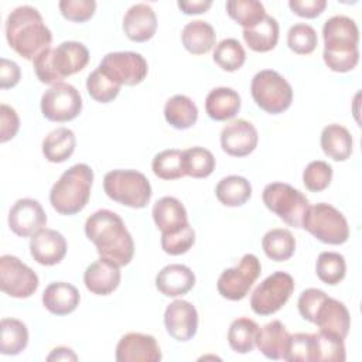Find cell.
Instances as JSON below:
<instances>
[{"label":"cell","instance_id":"cell-30","mask_svg":"<svg viewBox=\"0 0 362 362\" xmlns=\"http://www.w3.org/2000/svg\"><path fill=\"white\" fill-rule=\"evenodd\" d=\"M243 40L247 47L256 52H267L277 45L279 41V23L272 16H264V18L252 28H245Z\"/></svg>","mask_w":362,"mask_h":362},{"label":"cell","instance_id":"cell-27","mask_svg":"<svg viewBox=\"0 0 362 362\" xmlns=\"http://www.w3.org/2000/svg\"><path fill=\"white\" fill-rule=\"evenodd\" d=\"M206 115L216 122H225L240 110V96L236 90L226 86L212 89L205 99Z\"/></svg>","mask_w":362,"mask_h":362},{"label":"cell","instance_id":"cell-8","mask_svg":"<svg viewBox=\"0 0 362 362\" xmlns=\"http://www.w3.org/2000/svg\"><path fill=\"white\" fill-rule=\"evenodd\" d=\"M250 92L255 103L270 115L283 113L293 102L291 85L273 69L257 72L252 79Z\"/></svg>","mask_w":362,"mask_h":362},{"label":"cell","instance_id":"cell-2","mask_svg":"<svg viewBox=\"0 0 362 362\" xmlns=\"http://www.w3.org/2000/svg\"><path fill=\"white\" fill-rule=\"evenodd\" d=\"M8 45L24 59L34 61L41 52L51 48L52 34L40 11L31 6L14 8L6 20Z\"/></svg>","mask_w":362,"mask_h":362},{"label":"cell","instance_id":"cell-34","mask_svg":"<svg viewBox=\"0 0 362 362\" xmlns=\"http://www.w3.org/2000/svg\"><path fill=\"white\" fill-rule=\"evenodd\" d=\"M0 352L3 355H18L28 344L25 324L16 318H3L0 322Z\"/></svg>","mask_w":362,"mask_h":362},{"label":"cell","instance_id":"cell-17","mask_svg":"<svg viewBox=\"0 0 362 362\" xmlns=\"http://www.w3.org/2000/svg\"><path fill=\"white\" fill-rule=\"evenodd\" d=\"M164 325L170 337L180 342L189 341L198 329L197 308L185 300H174L164 313Z\"/></svg>","mask_w":362,"mask_h":362},{"label":"cell","instance_id":"cell-35","mask_svg":"<svg viewBox=\"0 0 362 362\" xmlns=\"http://www.w3.org/2000/svg\"><path fill=\"white\" fill-rule=\"evenodd\" d=\"M262 247L269 259L274 262H284L294 255L296 239L290 230L276 228L266 232L262 239Z\"/></svg>","mask_w":362,"mask_h":362},{"label":"cell","instance_id":"cell-9","mask_svg":"<svg viewBox=\"0 0 362 362\" xmlns=\"http://www.w3.org/2000/svg\"><path fill=\"white\" fill-rule=\"evenodd\" d=\"M263 204L283 222L293 228L303 226V218L310 206L307 197L284 182L267 184L262 194Z\"/></svg>","mask_w":362,"mask_h":362},{"label":"cell","instance_id":"cell-19","mask_svg":"<svg viewBox=\"0 0 362 362\" xmlns=\"http://www.w3.org/2000/svg\"><path fill=\"white\" fill-rule=\"evenodd\" d=\"M30 253L37 263L42 266H54L65 257L66 240L59 232L42 228L33 235L30 240Z\"/></svg>","mask_w":362,"mask_h":362},{"label":"cell","instance_id":"cell-10","mask_svg":"<svg viewBox=\"0 0 362 362\" xmlns=\"http://www.w3.org/2000/svg\"><path fill=\"white\" fill-rule=\"evenodd\" d=\"M293 291L294 279L286 272H274L253 290L250 307L257 315H272L288 301Z\"/></svg>","mask_w":362,"mask_h":362},{"label":"cell","instance_id":"cell-5","mask_svg":"<svg viewBox=\"0 0 362 362\" xmlns=\"http://www.w3.org/2000/svg\"><path fill=\"white\" fill-rule=\"evenodd\" d=\"M93 170L88 164H75L62 173L52 185L49 202L61 215H75L81 212L90 198Z\"/></svg>","mask_w":362,"mask_h":362},{"label":"cell","instance_id":"cell-31","mask_svg":"<svg viewBox=\"0 0 362 362\" xmlns=\"http://www.w3.org/2000/svg\"><path fill=\"white\" fill-rule=\"evenodd\" d=\"M164 117L174 129L185 130L197 123L198 109L188 96L174 95L164 105Z\"/></svg>","mask_w":362,"mask_h":362},{"label":"cell","instance_id":"cell-48","mask_svg":"<svg viewBox=\"0 0 362 362\" xmlns=\"http://www.w3.org/2000/svg\"><path fill=\"white\" fill-rule=\"evenodd\" d=\"M58 7L64 18L74 23H85L93 16L96 10V1L95 0H61Z\"/></svg>","mask_w":362,"mask_h":362},{"label":"cell","instance_id":"cell-33","mask_svg":"<svg viewBox=\"0 0 362 362\" xmlns=\"http://www.w3.org/2000/svg\"><path fill=\"white\" fill-rule=\"evenodd\" d=\"M215 195L225 206H240L249 201L252 185L245 177L228 175L216 184Z\"/></svg>","mask_w":362,"mask_h":362},{"label":"cell","instance_id":"cell-18","mask_svg":"<svg viewBox=\"0 0 362 362\" xmlns=\"http://www.w3.org/2000/svg\"><path fill=\"white\" fill-rule=\"evenodd\" d=\"M257 140L256 127L245 119L229 122L221 132L222 150L233 157L249 156L256 148Z\"/></svg>","mask_w":362,"mask_h":362},{"label":"cell","instance_id":"cell-53","mask_svg":"<svg viewBox=\"0 0 362 362\" xmlns=\"http://www.w3.org/2000/svg\"><path fill=\"white\" fill-rule=\"evenodd\" d=\"M177 6L184 14H201V13H205L212 6V1L211 0H192V1L181 0L177 3Z\"/></svg>","mask_w":362,"mask_h":362},{"label":"cell","instance_id":"cell-36","mask_svg":"<svg viewBox=\"0 0 362 362\" xmlns=\"http://www.w3.org/2000/svg\"><path fill=\"white\" fill-rule=\"evenodd\" d=\"M257 332L259 325L253 320L247 317H240L232 321L228 331V342L235 352L247 354L253 351L256 345Z\"/></svg>","mask_w":362,"mask_h":362},{"label":"cell","instance_id":"cell-11","mask_svg":"<svg viewBox=\"0 0 362 362\" xmlns=\"http://www.w3.org/2000/svg\"><path fill=\"white\" fill-rule=\"evenodd\" d=\"M262 272L260 260L252 255L246 253L240 262L230 269H225L216 283L219 294L230 301H239L245 298L257 280Z\"/></svg>","mask_w":362,"mask_h":362},{"label":"cell","instance_id":"cell-15","mask_svg":"<svg viewBox=\"0 0 362 362\" xmlns=\"http://www.w3.org/2000/svg\"><path fill=\"white\" fill-rule=\"evenodd\" d=\"M47 223V214L41 204L31 198H21L14 202L8 212L10 229L21 238L33 236Z\"/></svg>","mask_w":362,"mask_h":362},{"label":"cell","instance_id":"cell-6","mask_svg":"<svg viewBox=\"0 0 362 362\" xmlns=\"http://www.w3.org/2000/svg\"><path fill=\"white\" fill-rule=\"evenodd\" d=\"M106 195L129 208H144L151 198V185L147 177L136 170H112L103 178Z\"/></svg>","mask_w":362,"mask_h":362},{"label":"cell","instance_id":"cell-52","mask_svg":"<svg viewBox=\"0 0 362 362\" xmlns=\"http://www.w3.org/2000/svg\"><path fill=\"white\" fill-rule=\"evenodd\" d=\"M21 78V71L14 61L1 58L0 59V88H14Z\"/></svg>","mask_w":362,"mask_h":362},{"label":"cell","instance_id":"cell-3","mask_svg":"<svg viewBox=\"0 0 362 362\" xmlns=\"http://www.w3.org/2000/svg\"><path fill=\"white\" fill-rule=\"evenodd\" d=\"M324 62L334 72H348L359 61V31L346 16H332L322 27Z\"/></svg>","mask_w":362,"mask_h":362},{"label":"cell","instance_id":"cell-37","mask_svg":"<svg viewBox=\"0 0 362 362\" xmlns=\"http://www.w3.org/2000/svg\"><path fill=\"white\" fill-rule=\"evenodd\" d=\"M345 359L344 339L324 331L313 334V362H344Z\"/></svg>","mask_w":362,"mask_h":362},{"label":"cell","instance_id":"cell-51","mask_svg":"<svg viewBox=\"0 0 362 362\" xmlns=\"http://www.w3.org/2000/svg\"><path fill=\"white\" fill-rule=\"evenodd\" d=\"M288 7L291 11L304 18L318 17L327 7L325 0H290Z\"/></svg>","mask_w":362,"mask_h":362},{"label":"cell","instance_id":"cell-24","mask_svg":"<svg viewBox=\"0 0 362 362\" xmlns=\"http://www.w3.org/2000/svg\"><path fill=\"white\" fill-rule=\"evenodd\" d=\"M153 219L161 233H175L188 225L184 205L174 197H163L153 206Z\"/></svg>","mask_w":362,"mask_h":362},{"label":"cell","instance_id":"cell-41","mask_svg":"<svg viewBox=\"0 0 362 362\" xmlns=\"http://www.w3.org/2000/svg\"><path fill=\"white\" fill-rule=\"evenodd\" d=\"M315 272L322 283L335 286L345 277V259L337 252H322L317 259Z\"/></svg>","mask_w":362,"mask_h":362},{"label":"cell","instance_id":"cell-22","mask_svg":"<svg viewBox=\"0 0 362 362\" xmlns=\"http://www.w3.org/2000/svg\"><path fill=\"white\" fill-rule=\"evenodd\" d=\"M120 266L106 259H99L89 264L83 273V283L86 288L98 296H107L113 293L120 283Z\"/></svg>","mask_w":362,"mask_h":362},{"label":"cell","instance_id":"cell-7","mask_svg":"<svg viewBox=\"0 0 362 362\" xmlns=\"http://www.w3.org/2000/svg\"><path fill=\"white\" fill-rule=\"evenodd\" d=\"M301 228L327 245H342L349 238V226L342 212L325 202L308 206Z\"/></svg>","mask_w":362,"mask_h":362},{"label":"cell","instance_id":"cell-21","mask_svg":"<svg viewBox=\"0 0 362 362\" xmlns=\"http://www.w3.org/2000/svg\"><path fill=\"white\" fill-rule=\"evenodd\" d=\"M313 324H315L320 328V331L345 339V337L349 332L351 317L344 303L327 297L320 305Z\"/></svg>","mask_w":362,"mask_h":362},{"label":"cell","instance_id":"cell-47","mask_svg":"<svg viewBox=\"0 0 362 362\" xmlns=\"http://www.w3.org/2000/svg\"><path fill=\"white\" fill-rule=\"evenodd\" d=\"M284 361L313 362V334L298 332L290 335Z\"/></svg>","mask_w":362,"mask_h":362},{"label":"cell","instance_id":"cell-42","mask_svg":"<svg viewBox=\"0 0 362 362\" xmlns=\"http://www.w3.org/2000/svg\"><path fill=\"white\" fill-rule=\"evenodd\" d=\"M246 59V52L242 44L235 38L222 40L214 49V61L223 71L235 72L238 71Z\"/></svg>","mask_w":362,"mask_h":362},{"label":"cell","instance_id":"cell-45","mask_svg":"<svg viewBox=\"0 0 362 362\" xmlns=\"http://www.w3.org/2000/svg\"><path fill=\"white\" fill-rule=\"evenodd\" d=\"M331 180L332 167L322 160L311 161L303 171L304 187L311 192L324 191L331 184Z\"/></svg>","mask_w":362,"mask_h":362},{"label":"cell","instance_id":"cell-25","mask_svg":"<svg viewBox=\"0 0 362 362\" xmlns=\"http://www.w3.org/2000/svg\"><path fill=\"white\" fill-rule=\"evenodd\" d=\"M288 339L290 334L284 324L279 320H274L259 328L256 345L267 359L279 361L286 358Z\"/></svg>","mask_w":362,"mask_h":362},{"label":"cell","instance_id":"cell-16","mask_svg":"<svg viewBox=\"0 0 362 362\" xmlns=\"http://www.w3.org/2000/svg\"><path fill=\"white\" fill-rule=\"evenodd\" d=\"M161 359L160 346L153 335L127 332L116 345L117 362H158Z\"/></svg>","mask_w":362,"mask_h":362},{"label":"cell","instance_id":"cell-23","mask_svg":"<svg viewBox=\"0 0 362 362\" xmlns=\"http://www.w3.org/2000/svg\"><path fill=\"white\" fill-rule=\"evenodd\" d=\"M195 284L194 272L184 264H167L156 276V287L165 297L187 294Z\"/></svg>","mask_w":362,"mask_h":362},{"label":"cell","instance_id":"cell-14","mask_svg":"<svg viewBox=\"0 0 362 362\" xmlns=\"http://www.w3.org/2000/svg\"><path fill=\"white\" fill-rule=\"evenodd\" d=\"M37 273L18 257L3 255L0 257V288L10 297L27 298L38 288Z\"/></svg>","mask_w":362,"mask_h":362},{"label":"cell","instance_id":"cell-39","mask_svg":"<svg viewBox=\"0 0 362 362\" xmlns=\"http://www.w3.org/2000/svg\"><path fill=\"white\" fill-rule=\"evenodd\" d=\"M184 173L192 178H206L215 170L214 154L204 147H191L182 151Z\"/></svg>","mask_w":362,"mask_h":362},{"label":"cell","instance_id":"cell-38","mask_svg":"<svg viewBox=\"0 0 362 362\" xmlns=\"http://www.w3.org/2000/svg\"><path fill=\"white\" fill-rule=\"evenodd\" d=\"M226 13L243 30L255 27L266 16L264 6L257 0H229L226 1Z\"/></svg>","mask_w":362,"mask_h":362},{"label":"cell","instance_id":"cell-54","mask_svg":"<svg viewBox=\"0 0 362 362\" xmlns=\"http://www.w3.org/2000/svg\"><path fill=\"white\" fill-rule=\"evenodd\" d=\"M47 361H78V356L71 348L58 346L51 351V354L47 356Z\"/></svg>","mask_w":362,"mask_h":362},{"label":"cell","instance_id":"cell-29","mask_svg":"<svg viewBox=\"0 0 362 362\" xmlns=\"http://www.w3.org/2000/svg\"><path fill=\"white\" fill-rule=\"evenodd\" d=\"M184 48L194 55L208 54L216 41L214 27L204 20H194L182 28L181 34Z\"/></svg>","mask_w":362,"mask_h":362},{"label":"cell","instance_id":"cell-28","mask_svg":"<svg viewBox=\"0 0 362 362\" xmlns=\"http://www.w3.org/2000/svg\"><path fill=\"white\" fill-rule=\"evenodd\" d=\"M321 148L334 161H345L352 154V136L341 124L332 123L321 132Z\"/></svg>","mask_w":362,"mask_h":362},{"label":"cell","instance_id":"cell-12","mask_svg":"<svg viewBox=\"0 0 362 362\" xmlns=\"http://www.w3.org/2000/svg\"><path fill=\"white\" fill-rule=\"evenodd\" d=\"M82 110V98L71 83H57L48 88L41 96V112L49 122L74 120Z\"/></svg>","mask_w":362,"mask_h":362},{"label":"cell","instance_id":"cell-49","mask_svg":"<svg viewBox=\"0 0 362 362\" xmlns=\"http://www.w3.org/2000/svg\"><path fill=\"white\" fill-rule=\"evenodd\" d=\"M328 296L320 290V288H307L304 290L300 297H298V301H297V307H298V313L300 315L310 321V322H314V318H315V314L320 308V305L322 304V301L327 298Z\"/></svg>","mask_w":362,"mask_h":362},{"label":"cell","instance_id":"cell-44","mask_svg":"<svg viewBox=\"0 0 362 362\" xmlns=\"http://www.w3.org/2000/svg\"><path fill=\"white\" fill-rule=\"evenodd\" d=\"M317 42L318 38L315 30L305 23H297L291 25L287 33V45L293 52L298 55L311 54L315 49Z\"/></svg>","mask_w":362,"mask_h":362},{"label":"cell","instance_id":"cell-50","mask_svg":"<svg viewBox=\"0 0 362 362\" xmlns=\"http://www.w3.org/2000/svg\"><path fill=\"white\" fill-rule=\"evenodd\" d=\"M20 127V119L17 112L8 105H0V141L6 143L11 140Z\"/></svg>","mask_w":362,"mask_h":362},{"label":"cell","instance_id":"cell-46","mask_svg":"<svg viewBox=\"0 0 362 362\" xmlns=\"http://www.w3.org/2000/svg\"><path fill=\"white\" fill-rule=\"evenodd\" d=\"M195 242V232L188 223L175 233H161V247L171 256L187 253Z\"/></svg>","mask_w":362,"mask_h":362},{"label":"cell","instance_id":"cell-26","mask_svg":"<svg viewBox=\"0 0 362 362\" xmlns=\"http://www.w3.org/2000/svg\"><path fill=\"white\" fill-rule=\"evenodd\" d=\"M81 296L75 286L65 281L51 283L42 293L44 307L55 315H66L76 310Z\"/></svg>","mask_w":362,"mask_h":362},{"label":"cell","instance_id":"cell-1","mask_svg":"<svg viewBox=\"0 0 362 362\" xmlns=\"http://www.w3.org/2000/svg\"><path fill=\"white\" fill-rule=\"evenodd\" d=\"M85 235L102 259L117 266H126L133 259V238L116 212L109 209L93 212L85 222Z\"/></svg>","mask_w":362,"mask_h":362},{"label":"cell","instance_id":"cell-13","mask_svg":"<svg viewBox=\"0 0 362 362\" xmlns=\"http://www.w3.org/2000/svg\"><path fill=\"white\" fill-rule=\"evenodd\" d=\"M98 68L116 83L127 86L139 85L144 81L148 72V65L144 57L132 51L109 52L102 58Z\"/></svg>","mask_w":362,"mask_h":362},{"label":"cell","instance_id":"cell-20","mask_svg":"<svg viewBox=\"0 0 362 362\" xmlns=\"http://www.w3.org/2000/svg\"><path fill=\"white\" fill-rule=\"evenodd\" d=\"M157 17L154 10L146 3L133 4L123 17V31L129 40L144 42L156 34Z\"/></svg>","mask_w":362,"mask_h":362},{"label":"cell","instance_id":"cell-40","mask_svg":"<svg viewBox=\"0 0 362 362\" xmlns=\"http://www.w3.org/2000/svg\"><path fill=\"white\" fill-rule=\"evenodd\" d=\"M153 173L161 180H178L185 175L182 151L177 148L163 150L154 156L151 163Z\"/></svg>","mask_w":362,"mask_h":362},{"label":"cell","instance_id":"cell-43","mask_svg":"<svg viewBox=\"0 0 362 362\" xmlns=\"http://www.w3.org/2000/svg\"><path fill=\"white\" fill-rule=\"evenodd\" d=\"M120 86L122 85L116 83L99 68L90 72L86 79V90L89 96L99 103L112 102L119 95Z\"/></svg>","mask_w":362,"mask_h":362},{"label":"cell","instance_id":"cell-4","mask_svg":"<svg viewBox=\"0 0 362 362\" xmlns=\"http://www.w3.org/2000/svg\"><path fill=\"white\" fill-rule=\"evenodd\" d=\"M88 62L89 51L78 41H64L57 48L45 49L33 61L40 82L51 86L82 71Z\"/></svg>","mask_w":362,"mask_h":362},{"label":"cell","instance_id":"cell-32","mask_svg":"<svg viewBox=\"0 0 362 362\" xmlns=\"http://www.w3.org/2000/svg\"><path fill=\"white\" fill-rule=\"evenodd\" d=\"M76 146V137L68 127H58L49 132L42 141V154L49 163L68 160Z\"/></svg>","mask_w":362,"mask_h":362}]
</instances>
